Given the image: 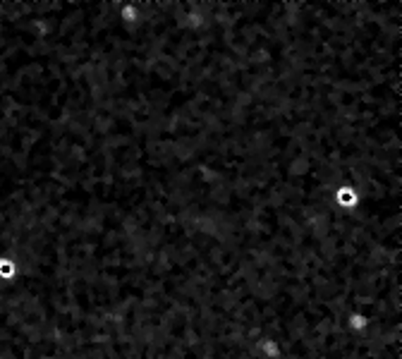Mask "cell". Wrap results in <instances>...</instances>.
I'll return each mask as SVG.
<instances>
[{
    "label": "cell",
    "instance_id": "obj_3",
    "mask_svg": "<svg viewBox=\"0 0 402 359\" xmlns=\"http://www.w3.org/2000/svg\"><path fill=\"white\" fill-rule=\"evenodd\" d=\"M17 263H15V259H10V256H0V280L3 283H10V280H15L17 278Z\"/></svg>",
    "mask_w": 402,
    "mask_h": 359
},
{
    "label": "cell",
    "instance_id": "obj_1",
    "mask_svg": "<svg viewBox=\"0 0 402 359\" xmlns=\"http://www.w3.org/2000/svg\"><path fill=\"white\" fill-rule=\"evenodd\" d=\"M333 199H335L337 208H342V211H354V208L359 206V201H361V192H359L354 185H340L335 189Z\"/></svg>",
    "mask_w": 402,
    "mask_h": 359
},
{
    "label": "cell",
    "instance_id": "obj_2",
    "mask_svg": "<svg viewBox=\"0 0 402 359\" xmlns=\"http://www.w3.org/2000/svg\"><path fill=\"white\" fill-rule=\"evenodd\" d=\"M118 17H120V22L127 24V27L139 22V5H137V0H122Z\"/></svg>",
    "mask_w": 402,
    "mask_h": 359
}]
</instances>
